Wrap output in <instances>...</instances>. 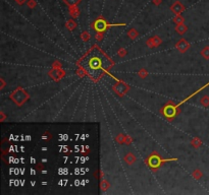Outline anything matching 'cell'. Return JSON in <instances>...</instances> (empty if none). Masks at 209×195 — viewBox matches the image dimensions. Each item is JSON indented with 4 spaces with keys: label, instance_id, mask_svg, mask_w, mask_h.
I'll return each mask as SVG.
<instances>
[{
    "label": "cell",
    "instance_id": "6da1fadb",
    "mask_svg": "<svg viewBox=\"0 0 209 195\" xmlns=\"http://www.w3.org/2000/svg\"><path fill=\"white\" fill-rule=\"evenodd\" d=\"M112 26H123V24L119 23V24H110L106 23L104 20H102V18H100V20H97L95 23H94V29H95L97 32H104L105 30L107 29L108 27H112Z\"/></svg>",
    "mask_w": 209,
    "mask_h": 195
},
{
    "label": "cell",
    "instance_id": "7a4b0ae2",
    "mask_svg": "<svg viewBox=\"0 0 209 195\" xmlns=\"http://www.w3.org/2000/svg\"><path fill=\"white\" fill-rule=\"evenodd\" d=\"M27 98H28V96H27V94L23 90H16V91H14L13 94V101L19 104V105H22V104L27 100Z\"/></svg>",
    "mask_w": 209,
    "mask_h": 195
},
{
    "label": "cell",
    "instance_id": "3957f363",
    "mask_svg": "<svg viewBox=\"0 0 209 195\" xmlns=\"http://www.w3.org/2000/svg\"><path fill=\"white\" fill-rule=\"evenodd\" d=\"M170 9L174 12L175 14H178H178L181 13V12H183V11L185 10V7H184V5L182 4V3H181L180 1H177V2H174V4L171 5Z\"/></svg>",
    "mask_w": 209,
    "mask_h": 195
},
{
    "label": "cell",
    "instance_id": "277c9868",
    "mask_svg": "<svg viewBox=\"0 0 209 195\" xmlns=\"http://www.w3.org/2000/svg\"><path fill=\"white\" fill-rule=\"evenodd\" d=\"M114 90L117 94H123L128 91V85H127L125 82H119L116 87H114Z\"/></svg>",
    "mask_w": 209,
    "mask_h": 195
},
{
    "label": "cell",
    "instance_id": "5b68a950",
    "mask_svg": "<svg viewBox=\"0 0 209 195\" xmlns=\"http://www.w3.org/2000/svg\"><path fill=\"white\" fill-rule=\"evenodd\" d=\"M177 47L181 52H185L186 50H188V48H189V43L186 42L185 40H181V41H178Z\"/></svg>",
    "mask_w": 209,
    "mask_h": 195
},
{
    "label": "cell",
    "instance_id": "8992f818",
    "mask_svg": "<svg viewBox=\"0 0 209 195\" xmlns=\"http://www.w3.org/2000/svg\"><path fill=\"white\" fill-rule=\"evenodd\" d=\"M165 115L167 116V117H172V116H174L175 114V111H174V107H166V109H165Z\"/></svg>",
    "mask_w": 209,
    "mask_h": 195
},
{
    "label": "cell",
    "instance_id": "52a82bcc",
    "mask_svg": "<svg viewBox=\"0 0 209 195\" xmlns=\"http://www.w3.org/2000/svg\"><path fill=\"white\" fill-rule=\"evenodd\" d=\"M63 1H64V3L68 7H72V6H77L81 0H63Z\"/></svg>",
    "mask_w": 209,
    "mask_h": 195
},
{
    "label": "cell",
    "instance_id": "ba28073f",
    "mask_svg": "<svg viewBox=\"0 0 209 195\" xmlns=\"http://www.w3.org/2000/svg\"><path fill=\"white\" fill-rule=\"evenodd\" d=\"M69 13H71L72 17H77L79 13H80V11H79L77 6H72V7H71V9H69Z\"/></svg>",
    "mask_w": 209,
    "mask_h": 195
},
{
    "label": "cell",
    "instance_id": "9c48e42d",
    "mask_svg": "<svg viewBox=\"0 0 209 195\" xmlns=\"http://www.w3.org/2000/svg\"><path fill=\"white\" fill-rule=\"evenodd\" d=\"M177 32L178 33V34H181V35H183V34L186 32L187 30V27L186 26H184L183 23H181V24H178V27H177Z\"/></svg>",
    "mask_w": 209,
    "mask_h": 195
},
{
    "label": "cell",
    "instance_id": "30bf717a",
    "mask_svg": "<svg viewBox=\"0 0 209 195\" xmlns=\"http://www.w3.org/2000/svg\"><path fill=\"white\" fill-rule=\"evenodd\" d=\"M201 55L205 59H209V47L203 48V50L201 51Z\"/></svg>",
    "mask_w": 209,
    "mask_h": 195
},
{
    "label": "cell",
    "instance_id": "8fae6325",
    "mask_svg": "<svg viewBox=\"0 0 209 195\" xmlns=\"http://www.w3.org/2000/svg\"><path fill=\"white\" fill-rule=\"evenodd\" d=\"M201 104L204 107H208L209 106V97L208 96H203L201 98Z\"/></svg>",
    "mask_w": 209,
    "mask_h": 195
},
{
    "label": "cell",
    "instance_id": "7c38bea8",
    "mask_svg": "<svg viewBox=\"0 0 209 195\" xmlns=\"http://www.w3.org/2000/svg\"><path fill=\"white\" fill-rule=\"evenodd\" d=\"M126 161H128L129 164H132L133 161H135V158H134V155H133V154H128V157L126 158Z\"/></svg>",
    "mask_w": 209,
    "mask_h": 195
},
{
    "label": "cell",
    "instance_id": "4fadbf2b",
    "mask_svg": "<svg viewBox=\"0 0 209 195\" xmlns=\"http://www.w3.org/2000/svg\"><path fill=\"white\" fill-rule=\"evenodd\" d=\"M174 21L177 23L178 24H181V23H184V18L181 16V15H178L177 17L174 18Z\"/></svg>",
    "mask_w": 209,
    "mask_h": 195
},
{
    "label": "cell",
    "instance_id": "5bb4252c",
    "mask_svg": "<svg viewBox=\"0 0 209 195\" xmlns=\"http://www.w3.org/2000/svg\"><path fill=\"white\" fill-rule=\"evenodd\" d=\"M193 176H194V178H196V179H199L200 177L202 176V174H201V172H200V171H194V173H193Z\"/></svg>",
    "mask_w": 209,
    "mask_h": 195
},
{
    "label": "cell",
    "instance_id": "9a60e30c",
    "mask_svg": "<svg viewBox=\"0 0 209 195\" xmlns=\"http://www.w3.org/2000/svg\"><path fill=\"white\" fill-rule=\"evenodd\" d=\"M129 36L131 37V38H136V36H137V32H136L135 30H131L129 32Z\"/></svg>",
    "mask_w": 209,
    "mask_h": 195
},
{
    "label": "cell",
    "instance_id": "2e32d148",
    "mask_svg": "<svg viewBox=\"0 0 209 195\" xmlns=\"http://www.w3.org/2000/svg\"><path fill=\"white\" fill-rule=\"evenodd\" d=\"M75 23L72 20H69L68 23V27L69 30H72V27L75 29Z\"/></svg>",
    "mask_w": 209,
    "mask_h": 195
},
{
    "label": "cell",
    "instance_id": "e0dca14e",
    "mask_svg": "<svg viewBox=\"0 0 209 195\" xmlns=\"http://www.w3.org/2000/svg\"><path fill=\"white\" fill-rule=\"evenodd\" d=\"M28 5H29V7H31V8L35 7V6H36V1H35V0H30Z\"/></svg>",
    "mask_w": 209,
    "mask_h": 195
},
{
    "label": "cell",
    "instance_id": "ac0fdd59",
    "mask_svg": "<svg viewBox=\"0 0 209 195\" xmlns=\"http://www.w3.org/2000/svg\"><path fill=\"white\" fill-rule=\"evenodd\" d=\"M16 3H19V4L22 5V4H24V3L27 1V0H16Z\"/></svg>",
    "mask_w": 209,
    "mask_h": 195
},
{
    "label": "cell",
    "instance_id": "d6986e66",
    "mask_svg": "<svg viewBox=\"0 0 209 195\" xmlns=\"http://www.w3.org/2000/svg\"><path fill=\"white\" fill-rule=\"evenodd\" d=\"M193 143H194V144H195L196 146H199L200 144H201V142L198 141V140H197V139H196V141H195V140H194V142H193Z\"/></svg>",
    "mask_w": 209,
    "mask_h": 195
},
{
    "label": "cell",
    "instance_id": "ffe728a7",
    "mask_svg": "<svg viewBox=\"0 0 209 195\" xmlns=\"http://www.w3.org/2000/svg\"><path fill=\"white\" fill-rule=\"evenodd\" d=\"M160 2H161V0H153V3H154V4H156V5L160 4Z\"/></svg>",
    "mask_w": 209,
    "mask_h": 195
},
{
    "label": "cell",
    "instance_id": "44dd1931",
    "mask_svg": "<svg viewBox=\"0 0 209 195\" xmlns=\"http://www.w3.org/2000/svg\"><path fill=\"white\" fill-rule=\"evenodd\" d=\"M85 34H87V33H85ZM84 39L87 40V35H84Z\"/></svg>",
    "mask_w": 209,
    "mask_h": 195
}]
</instances>
